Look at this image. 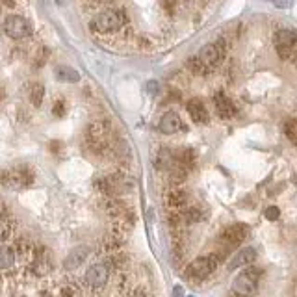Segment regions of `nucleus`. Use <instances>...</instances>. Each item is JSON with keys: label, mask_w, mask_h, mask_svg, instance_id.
<instances>
[{"label": "nucleus", "mask_w": 297, "mask_h": 297, "mask_svg": "<svg viewBox=\"0 0 297 297\" xmlns=\"http://www.w3.org/2000/svg\"><path fill=\"white\" fill-rule=\"evenodd\" d=\"M275 48L282 60H294L297 56V30H282L275 32Z\"/></svg>", "instance_id": "f257e3e1"}, {"label": "nucleus", "mask_w": 297, "mask_h": 297, "mask_svg": "<svg viewBox=\"0 0 297 297\" xmlns=\"http://www.w3.org/2000/svg\"><path fill=\"white\" fill-rule=\"evenodd\" d=\"M125 23V15L117 9H106L99 15L95 17L91 21V28L93 30L100 32V34H108V32H115L119 30Z\"/></svg>", "instance_id": "f03ea898"}, {"label": "nucleus", "mask_w": 297, "mask_h": 297, "mask_svg": "<svg viewBox=\"0 0 297 297\" xmlns=\"http://www.w3.org/2000/svg\"><path fill=\"white\" fill-rule=\"evenodd\" d=\"M2 30L11 39H24L32 34V24L28 19L21 15H8L4 19Z\"/></svg>", "instance_id": "7ed1b4c3"}, {"label": "nucleus", "mask_w": 297, "mask_h": 297, "mask_svg": "<svg viewBox=\"0 0 297 297\" xmlns=\"http://www.w3.org/2000/svg\"><path fill=\"white\" fill-rule=\"evenodd\" d=\"M219 260L221 256L215 255V253L208 255V256H199V258H195L190 266H188V275L193 277V279H206L212 271H215Z\"/></svg>", "instance_id": "20e7f679"}, {"label": "nucleus", "mask_w": 297, "mask_h": 297, "mask_svg": "<svg viewBox=\"0 0 297 297\" xmlns=\"http://www.w3.org/2000/svg\"><path fill=\"white\" fill-rule=\"evenodd\" d=\"M256 288H258V273H256V269H247V271L238 275L234 282H232V290L242 297L255 296Z\"/></svg>", "instance_id": "39448f33"}, {"label": "nucleus", "mask_w": 297, "mask_h": 297, "mask_svg": "<svg viewBox=\"0 0 297 297\" xmlns=\"http://www.w3.org/2000/svg\"><path fill=\"white\" fill-rule=\"evenodd\" d=\"M2 184H6L9 188H24V186H30L34 182V173L30 169L26 168H15V169H9L6 173H2Z\"/></svg>", "instance_id": "423d86ee"}, {"label": "nucleus", "mask_w": 297, "mask_h": 297, "mask_svg": "<svg viewBox=\"0 0 297 297\" xmlns=\"http://www.w3.org/2000/svg\"><path fill=\"white\" fill-rule=\"evenodd\" d=\"M223 54H225V41L223 39H217L215 43H208L205 45L201 50H199V60L205 63L206 67H215L217 63L221 61L223 58Z\"/></svg>", "instance_id": "0eeeda50"}, {"label": "nucleus", "mask_w": 297, "mask_h": 297, "mask_svg": "<svg viewBox=\"0 0 297 297\" xmlns=\"http://www.w3.org/2000/svg\"><path fill=\"white\" fill-rule=\"evenodd\" d=\"M247 234H249V229H247L245 225H242V223H234V225H229V227H225V229L221 230L219 240L225 245L232 247V245L242 244L245 238H247Z\"/></svg>", "instance_id": "6e6552de"}, {"label": "nucleus", "mask_w": 297, "mask_h": 297, "mask_svg": "<svg viewBox=\"0 0 297 297\" xmlns=\"http://www.w3.org/2000/svg\"><path fill=\"white\" fill-rule=\"evenodd\" d=\"M108 267L104 264H95L85 271V282L91 288H102L108 282Z\"/></svg>", "instance_id": "1a4fd4ad"}, {"label": "nucleus", "mask_w": 297, "mask_h": 297, "mask_svg": "<svg viewBox=\"0 0 297 297\" xmlns=\"http://www.w3.org/2000/svg\"><path fill=\"white\" fill-rule=\"evenodd\" d=\"M87 256H89V247H84V245L75 247V249L65 256V260H63V267H65L67 271H73V269L82 266Z\"/></svg>", "instance_id": "9d476101"}, {"label": "nucleus", "mask_w": 297, "mask_h": 297, "mask_svg": "<svg viewBox=\"0 0 297 297\" xmlns=\"http://www.w3.org/2000/svg\"><path fill=\"white\" fill-rule=\"evenodd\" d=\"M158 128H160L162 134H176V132H180L184 128V125L180 115L175 114V112H168V114L162 115Z\"/></svg>", "instance_id": "9b49d317"}, {"label": "nucleus", "mask_w": 297, "mask_h": 297, "mask_svg": "<svg viewBox=\"0 0 297 297\" xmlns=\"http://www.w3.org/2000/svg\"><path fill=\"white\" fill-rule=\"evenodd\" d=\"M256 260V249L253 247H244L242 251H238L229 264V269H238V267L251 266L253 262Z\"/></svg>", "instance_id": "f8f14e48"}, {"label": "nucleus", "mask_w": 297, "mask_h": 297, "mask_svg": "<svg viewBox=\"0 0 297 297\" xmlns=\"http://www.w3.org/2000/svg\"><path fill=\"white\" fill-rule=\"evenodd\" d=\"M186 108H188V114H190V117L193 119V123H197V125H206L208 119H210L208 110H206V106L203 104V100L191 99Z\"/></svg>", "instance_id": "ddd939ff"}, {"label": "nucleus", "mask_w": 297, "mask_h": 297, "mask_svg": "<svg viewBox=\"0 0 297 297\" xmlns=\"http://www.w3.org/2000/svg\"><path fill=\"white\" fill-rule=\"evenodd\" d=\"M213 102H215V110H217V114L219 117L223 119H229L232 115L236 114V106H234V102L225 95V93H215V97H213Z\"/></svg>", "instance_id": "4468645a"}, {"label": "nucleus", "mask_w": 297, "mask_h": 297, "mask_svg": "<svg viewBox=\"0 0 297 297\" xmlns=\"http://www.w3.org/2000/svg\"><path fill=\"white\" fill-rule=\"evenodd\" d=\"M54 77L58 78L60 82H71V84H75V82L80 80V73H78L77 69L67 67V65H58V67L54 69Z\"/></svg>", "instance_id": "2eb2a0df"}, {"label": "nucleus", "mask_w": 297, "mask_h": 297, "mask_svg": "<svg viewBox=\"0 0 297 297\" xmlns=\"http://www.w3.org/2000/svg\"><path fill=\"white\" fill-rule=\"evenodd\" d=\"M166 203H168L169 208H175V210H180L186 206L188 203V193L184 190H173L168 193V197H166Z\"/></svg>", "instance_id": "dca6fc26"}, {"label": "nucleus", "mask_w": 297, "mask_h": 297, "mask_svg": "<svg viewBox=\"0 0 297 297\" xmlns=\"http://www.w3.org/2000/svg\"><path fill=\"white\" fill-rule=\"evenodd\" d=\"M175 154L171 153L169 149H160L158 154H156V158H154V164H156L158 169H171L175 166Z\"/></svg>", "instance_id": "f3484780"}, {"label": "nucleus", "mask_w": 297, "mask_h": 297, "mask_svg": "<svg viewBox=\"0 0 297 297\" xmlns=\"http://www.w3.org/2000/svg\"><path fill=\"white\" fill-rule=\"evenodd\" d=\"M15 262V253L8 245H0V269H9Z\"/></svg>", "instance_id": "a211bd4d"}, {"label": "nucleus", "mask_w": 297, "mask_h": 297, "mask_svg": "<svg viewBox=\"0 0 297 297\" xmlns=\"http://www.w3.org/2000/svg\"><path fill=\"white\" fill-rule=\"evenodd\" d=\"M43 97H45V87L43 84H34L30 89V102L34 106H41L43 102Z\"/></svg>", "instance_id": "6ab92c4d"}, {"label": "nucleus", "mask_w": 297, "mask_h": 297, "mask_svg": "<svg viewBox=\"0 0 297 297\" xmlns=\"http://www.w3.org/2000/svg\"><path fill=\"white\" fill-rule=\"evenodd\" d=\"M284 134L290 139V143L297 147V119H288L284 123Z\"/></svg>", "instance_id": "aec40b11"}, {"label": "nucleus", "mask_w": 297, "mask_h": 297, "mask_svg": "<svg viewBox=\"0 0 297 297\" xmlns=\"http://www.w3.org/2000/svg\"><path fill=\"white\" fill-rule=\"evenodd\" d=\"M188 69L191 73H195V75H206V71H208V67L199 58H190L188 60Z\"/></svg>", "instance_id": "412c9836"}, {"label": "nucleus", "mask_w": 297, "mask_h": 297, "mask_svg": "<svg viewBox=\"0 0 297 297\" xmlns=\"http://www.w3.org/2000/svg\"><path fill=\"white\" fill-rule=\"evenodd\" d=\"M264 215H266V219H269V221H277L281 217V210H279L277 206H267Z\"/></svg>", "instance_id": "4be33fe9"}, {"label": "nucleus", "mask_w": 297, "mask_h": 297, "mask_svg": "<svg viewBox=\"0 0 297 297\" xmlns=\"http://www.w3.org/2000/svg\"><path fill=\"white\" fill-rule=\"evenodd\" d=\"M52 114L56 115V117H63V115H65V102H63V100H58V102H54Z\"/></svg>", "instance_id": "5701e85b"}, {"label": "nucleus", "mask_w": 297, "mask_h": 297, "mask_svg": "<svg viewBox=\"0 0 297 297\" xmlns=\"http://www.w3.org/2000/svg\"><path fill=\"white\" fill-rule=\"evenodd\" d=\"M145 89H147V93H149V95H156V93L160 91V84H158L156 80H151V82H147Z\"/></svg>", "instance_id": "b1692460"}, {"label": "nucleus", "mask_w": 297, "mask_h": 297, "mask_svg": "<svg viewBox=\"0 0 297 297\" xmlns=\"http://www.w3.org/2000/svg\"><path fill=\"white\" fill-rule=\"evenodd\" d=\"M273 4L277 6V8H281V9H286L292 6V0H273Z\"/></svg>", "instance_id": "393cba45"}, {"label": "nucleus", "mask_w": 297, "mask_h": 297, "mask_svg": "<svg viewBox=\"0 0 297 297\" xmlns=\"http://www.w3.org/2000/svg\"><path fill=\"white\" fill-rule=\"evenodd\" d=\"M182 294H184V292H182V288H180V286H176L175 292H173V296H175V297H182Z\"/></svg>", "instance_id": "a878e982"}, {"label": "nucleus", "mask_w": 297, "mask_h": 297, "mask_svg": "<svg viewBox=\"0 0 297 297\" xmlns=\"http://www.w3.org/2000/svg\"><path fill=\"white\" fill-rule=\"evenodd\" d=\"M134 297H149V296H147L145 292H141V290H139V292H136V294H134Z\"/></svg>", "instance_id": "bb28decb"}, {"label": "nucleus", "mask_w": 297, "mask_h": 297, "mask_svg": "<svg viewBox=\"0 0 297 297\" xmlns=\"http://www.w3.org/2000/svg\"><path fill=\"white\" fill-rule=\"evenodd\" d=\"M69 0H56V4H58V6H63V4H67Z\"/></svg>", "instance_id": "cd10ccee"}, {"label": "nucleus", "mask_w": 297, "mask_h": 297, "mask_svg": "<svg viewBox=\"0 0 297 297\" xmlns=\"http://www.w3.org/2000/svg\"><path fill=\"white\" fill-rule=\"evenodd\" d=\"M294 63H296V67H297V56H296V58H294Z\"/></svg>", "instance_id": "c85d7f7f"}, {"label": "nucleus", "mask_w": 297, "mask_h": 297, "mask_svg": "<svg viewBox=\"0 0 297 297\" xmlns=\"http://www.w3.org/2000/svg\"><path fill=\"white\" fill-rule=\"evenodd\" d=\"M0 229H2V217H0Z\"/></svg>", "instance_id": "c756f323"}, {"label": "nucleus", "mask_w": 297, "mask_h": 297, "mask_svg": "<svg viewBox=\"0 0 297 297\" xmlns=\"http://www.w3.org/2000/svg\"><path fill=\"white\" fill-rule=\"evenodd\" d=\"M271 2H273V0H271Z\"/></svg>", "instance_id": "7c9ffc66"}, {"label": "nucleus", "mask_w": 297, "mask_h": 297, "mask_svg": "<svg viewBox=\"0 0 297 297\" xmlns=\"http://www.w3.org/2000/svg\"><path fill=\"white\" fill-rule=\"evenodd\" d=\"M190 297H191V296H190Z\"/></svg>", "instance_id": "2f4dec72"}]
</instances>
